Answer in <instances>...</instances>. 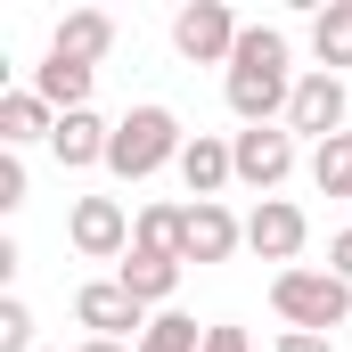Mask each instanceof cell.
<instances>
[{
	"label": "cell",
	"instance_id": "cell-1",
	"mask_svg": "<svg viewBox=\"0 0 352 352\" xmlns=\"http://www.w3.org/2000/svg\"><path fill=\"white\" fill-rule=\"evenodd\" d=\"M295 82H303V74H295V58H287V33H278V25H246V33H238V58H230V74H221L230 115H238L246 131L287 123Z\"/></svg>",
	"mask_w": 352,
	"mask_h": 352
},
{
	"label": "cell",
	"instance_id": "cell-2",
	"mask_svg": "<svg viewBox=\"0 0 352 352\" xmlns=\"http://www.w3.org/2000/svg\"><path fill=\"white\" fill-rule=\"evenodd\" d=\"M180 148H188V131H180L173 107H131L123 123H115V148H107V173L115 180H156L164 164H180Z\"/></svg>",
	"mask_w": 352,
	"mask_h": 352
},
{
	"label": "cell",
	"instance_id": "cell-3",
	"mask_svg": "<svg viewBox=\"0 0 352 352\" xmlns=\"http://www.w3.org/2000/svg\"><path fill=\"white\" fill-rule=\"evenodd\" d=\"M270 311L287 320V328H303V336H336V328H352V287L336 278V270H278L270 278Z\"/></svg>",
	"mask_w": 352,
	"mask_h": 352
},
{
	"label": "cell",
	"instance_id": "cell-4",
	"mask_svg": "<svg viewBox=\"0 0 352 352\" xmlns=\"http://www.w3.org/2000/svg\"><path fill=\"white\" fill-rule=\"evenodd\" d=\"M238 33H246V25H238L221 0H188V8L173 16V50L188 58V66H221V74H230V58H238Z\"/></svg>",
	"mask_w": 352,
	"mask_h": 352
},
{
	"label": "cell",
	"instance_id": "cell-5",
	"mask_svg": "<svg viewBox=\"0 0 352 352\" xmlns=\"http://www.w3.org/2000/svg\"><path fill=\"white\" fill-rule=\"evenodd\" d=\"M344 107H352L344 74H320V66H311V74L295 82V98H287V131L320 148V140H336V131H344Z\"/></svg>",
	"mask_w": 352,
	"mask_h": 352
},
{
	"label": "cell",
	"instance_id": "cell-6",
	"mask_svg": "<svg viewBox=\"0 0 352 352\" xmlns=\"http://www.w3.org/2000/svg\"><path fill=\"white\" fill-rule=\"evenodd\" d=\"M74 320H82L90 336H107V344H123V336L140 344L156 311H148V303H131V295H123V278H90L82 295H74Z\"/></svg>",
	"mask_w": 352,
	"mask_h": 352
},
{
	"label": "cell",
	"instance_id": "cell-7",
	"mask_svg": "<svg viewBox=\"0 0 352 352\" xmlns=\"http://www.w3.org/2000/svg\"><path fill=\"white\" fill-rule=\"evenodd\" d=\"M66 238H74V254H82V263H123V254H131V221H123V205H115V197H74Z\"/></svg>",
	"mask_w": 352,
	"mask_h": 352
},
{
	"label": "cell",
	"instance_id": "cell-8",
	"mask_svg": "<svg viewBox=\"0 0 352 352\" xmlns=\"http://www.w3.org/2000/svg\"><path fill=\"white\" fill-rule=\"evenodd\" d=\"M303 238H311V221H303V205H295V197H263V205L246 213V246H254L263 263H278V270H295Z\"/></svg>",
	"mask_w": 352,
	"mask_h": 352
},
{
	"label": "cell",
	"instance_id": "cell-9",
	"mask_svg": "<svg viewBox=\"0 0 352 352\" xmlns=\"http://www.w3.org/2000/svg\"><path fill=\"white\" fill-rule=\"evenodd\" d=\"M230 156H238V180L270 197L278 180L295 173V131H287V123H263V131H238V140H230Z\"/></svg>",
	"mask_w": 352,
	"mask_h": 352
},
{
	"label": "cell",
	"instance_id": "cell-10",
	"mask_svg": "<svg viewBox=\"0 0 352 352\" xmlns=\"http://www.w3.org/2000/svg\"><path fill=\"white\" fill-rule=\"evenodd\" d=\"M107 50H115V16H107V8H66L58 33H50V58H74V66H90V74H98Z\"/></svg>",
	"mask_w": 352,
	"mask_h": 352
},
{
	"label": "cell",
	"instance_id": "cell-11",
	"mask_svg": "<svg viewBox=\"0 0 352 352\" xmlns=\"http://www.w3.org/2000/svg\"><path fill=\"white\" fill-rule=\"evenodd\" d=\"M180 180H188V197H197V205H221V188L238 180V156H230V140L197 131V140L180 148Z\"/></svg>",
	"mask_w": 352,
	"mask_h": 352
},
{
	"label": "cell",
	"instance_id": "cell-12",
	"mask_svg": "<svg viewBox=\"0 0 352 352\" xmlns=\"http://www.w3.org/2000/svg\"><path fill=\"white\" fill-rule=\"evenodd\" d=\"M107 148H115V123L107 115H58V131H50V156L66 164V173H90V164H107Z\"/></svg>",
	"mask_w": 352,
	"mask_h": 352
},
{
	"label": "cell",
	"instance_id": "cell-13",
	"mask_svg": "<svg viewBox=\"0 0 352 352\" xmlns=\"http://www.w3.org/2000/svg\"><path fill=\"white\" fill-rule=\"evenodd\" d=\"M246 246V221L230 213V205H188V246H180V263H230Z\"/></svg>",
	"mask_w": 352,
	"mask_h": 352
},
{
	"label": "cell",
	"instance_id": "cell-14",
	"mask_svg": "<svg viewBox=\"0 0 352 352\" xmlns=\"http://www.w3.org/2000/svg\"><path fill=\"white\" fill-rule=\"evenodd\" d=\"M180 270H188V263H173V254H140V246H131V254L115 263V278H123V295H131V303L164 311V303H173V287H180Z\"/></svg>",
	"mask_w": 352,
	"mask_h": 352
},
{
	"label": "cell",
	"instance_id": "cell-15",
	"mask_svg": "<svg viewBox=\"0 0 352 352\" xmlns=\"http://www.w3.org/2000/svg\"><path fill=\"white\" fill-rule=\"evenodd\" d=\"M58 131V107L41 98V90H8L0 98V148L16 156V148H33V140H50Z\"/></svg>",
	"mask_w": 352,
	"mask_h": 352
},
{
	"label": "cell",
	"instance_id": "cell-16",
	"mask_svg": "<svg viewBox=\"0 0 352 352\" xmlns=\"http://www.w3.org/2000/svg\"><path fill=\"white\" fill-rule=\"evenodd\" d=\"M90 82H98V74L74 66V58H41V66H33V90H41L58 115H82V107H90Z\"/></svg>",
	"mask_w": 352,
	"mask_h": 352
},
{
	"label": "cell",
	"instance_id": "cell-17",
	"mask_svg": "<svg viewBox=\"0 0 352 352\" xmlns=\"http://www.w3.org/2000/svg\"><path fill=\"white\" fill-rule=\"evenodd\" d=\"M131 246H140V254H173V263H180V246H188V205H140Z\"/></svg>",
	"mask_w": 352,
	"mask_h": 352
},
{
	"label": "cell",
	"instance_id": "cell-18",
	"mask_svg": "<svg viewBox=\"0 0 352 352\" xmlns=\"http://www.w3.org/2000/svg\"><path fill=\"white\" fill-rule=\"evenodd\" d=\"M311 58H320V74H344L352 66V0H328L311 16Z\"/></svg>",
	"mask_w": 352,
	"mask_h": 352
},
{
	"label": "cell",
	"instance_id": "cell-19",
	"mask_svg": "<svg viewBox=\"0 0 352 352\" xmlns=\"http://www.w3.org/2000/svg\"><path fill=\"white\" fill-rule=\"evenodd\" d=\"M311 188L320 197H352V131H336V140L311 148Z\"/></svg>",
	"mask_w": 352,
	"mask_h": 352
},
{
	"label": "cell",
	"instance_id": "cell-20",
	"mask_svg": "<svg viewBox=\"0 0 352 352\" xmlns=\"http://www.w3.org/2000/svg\"><path fill=\"white\" fill-rule=\"evenodd\" d=\"M131 352H205V336H197V320H188V311H156V320H148V336H140Z\"/></svg>",
	"mask_w": 352,
	"mask_h": 352
},
{
	"label": "cell",
	"instance_id": "cell-21",
	"mask_svg": "<svg viewBox=\"0 0 352 352\" xmlns=\"http://www.w3.org/2000/svg\"><path fill=\"white\" fill-rule=\"evenodd\" d=\"M0 352H33V311L16 295H0Z\"/></svg>",
	"mask_w": 352,
	"mask_h": 352
},
{
	"label": "cell",
	"instance_id": "cell-22",
	"mask_svg": "<svg viewBox=\"0 0 352 352\" xmlns=\"http://www.w3.org/2000/svg\"><path fill=\"white\" fill-rule=\"evenodd\" d=\"M16 205H25V164L0 148V213H16Z\"/></svg>",
	"mask_w": 352,
	"mask_h": 352
},
{
	"label": "cell",
	"instance_id": "cell-23",
	"mask_svg": "<svg viewBox=\"0 0 352 352\" xmlns=\"http://www.w3.org/2000/svg\"><path fill=\"white\" fill-rule=\"evenodd\" d=\"M205 352H254V344H246V328H230V320H213V328H205Z\"/></svg>",
	"mask_w": 352,
	"mask_h": 352
},
{
	"label": "cell",
	"instance_id": "cell-24",
	"mask_svg": "<svg viewBox=\"0 0 352 352\" xmlns=\"http://www.w3.org/2000/svg\"><path fill=\"white\" fill-rule=\"evenodd\" d=\"M328 270L352 287V230H336V238H328Z\"/></svg>",
	"mask_w": 352,
	"mask_h": 352
},
{
	"label": "cell",
	"instance_id": "cell-25",
	"mask_svg": "<svg viewBox=\"0 0 352 352\" xmlns=\"http://www.w3.org/2000/svg\"><path fill=\"white\" fill-rule=\"evenodd\" d=\"M270 352H336V344H328V336H303V328H287V336H278Z\"/></svg>",
	"mask_w": 352,
	"mask_h": 352
},
{
	"label": "cell",
	"instance_id": "cell-26",
	"mask_svg": "<svg viewBox=\"0 0 352 352\" xmlns=\"http://www.w3.org/2000/svg\"><path fill=\"white\" fill-rule=\"evenodd\" d=\"M74 352H131V344H107V336H82Z\"/></svg>",
	"mask_w": 352,
	"mask_h": 352
}]
</instances>
